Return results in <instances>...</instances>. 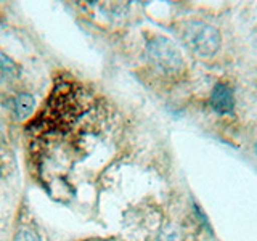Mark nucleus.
<instances>
[{
  "label": "nucleus",
  "instance_id": "f257e3e1",
  "mask_svg": "<svg viewBox=\"0 0 257 241\" xmlns=\"http://www.w3.org/2000/svg\"><path fill=\"white\" fill-rule=\"evenodd\" d=\"M183 42L198 56H212L220 48V34L214 26L203 21H187L182 32Z\"/></svg>",
  "mask_w": 257,
  "mask_h": 241
},
{
  "label": "nucleus",
  "instance_id": "f03ea898",
  "mask_svg": "<svg viewBox=\"0 0 257 241\" xmlns=\"http://www.w3.org/2000/svg\"><path fill=\"white\" fill-rule=\"evenodd\" d=\"M148 60L164 74H177L183 68V56L174 42L166 37H155L147 45Z\"/></svg>",
  "mask_w": 257,
  "mask_h": 241
},
{
  "label": "nucleus",
  "instance_id": "7ed1b4c3",
  "mask_svg": "<svg viewBox=\"0 0 257 241\" xmlns=\"http://www.w3.org/2000/svg\"><path fill=\"white\" fill-rule=\"evenodd\" d=\"M211 106L219 114H230L235 108V95L227 84H217L211 93Z\"/></svg>",
  "mask_w": 257,
  "mask_h": 241
},
{
  "label": "nucleus",
  "instance_id": "20e7f679",
  "mask_svg": "<svg viewBox=\"0 0 257 241\" xmlns=\"http://www.w3.org/2000/svg\"><path fill=\"white\" fill-rule=\"evenodd\" d=\"M20 77V66L10 56L0 52V84H10Z\"/></svg>",
  "mask_w": 257,
  "mask_h": 241
},
{
  "label": "nucleus",
  "instance_id": "39448f33",
  "mask_svg": "<svg viewBox=\"0 0 257 241\" xmlns=\"http://www.w3.org/2000/svg\"><path fill=\"white\" fill-rule=\"evenodd\" d=\"M34 96L29 93H20L13 98V112L20 119H26L34 109Z\"/></svg>",
  "mask_w": 257,
  "mask_h": 241
},
{
  "label": "nucleus",
  "instance_id": "423d86ee",
  "mask_svg": "<svg viewBox=\"0 0 257 241\" xmlns=\"http://www.w3.org/2000/svg\"><path fill=\"white\" fill-rule=\"evenodd\" d=\"M159 241H183L182 230L175 225H169L159 235Z\"/></svg>",
  "mask_w": 257,
  "mask_h": 241
},
{
  "label": "nucleus",
  "instance_id": "0eeeda50",
  "mask_svg": "<svg viewBox=\"0 0 257 241\" xmlns=\"http://www.w3.org/2000/svg\"><path fill=\"white\" fill-rule=\"evenodd\" d=\"M15 241H42V239L37 236V233L31 231V230H20Z\"/></svg>",
  "mask_w": 257,
  "mask_h": 241
},
{
  "label": "nucleus",
  "instance_id": "6e6552de",
  "mask_svg": "<svg viewBox=\"0 0 257 241\" xmlns=\"http://www.w3.org/2000/svg\"><path fill=\"white\" fill-rule=\"evenodd\" d=\"M255 153H257V145H255Z\"/></svg>",
  "mask_w": 257,
  "mask_h": 241
}]
</instances>
